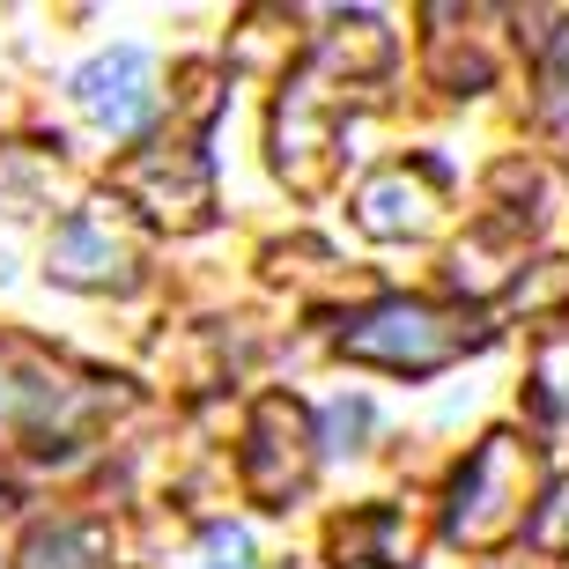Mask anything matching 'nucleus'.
Segmentation results:
<instances>
[{
	"label": "nucleus",
	"mask_w": 569,
	"mask_h": 569,
	"mask_svg": "<svg viewBox=\"0 0 569 569\" xmlns=\"http://www.w3.org/2000/svg\"><path fill=\"white\" fill-rule=\"evenodd\" d=\"M119 407H127V392L111 378H89L30 340H0V443L8 451H30V459L74 451Z\"/></svg>",
	"instance_id": "obj_1"
},
{
	"label": "nucleus",
	"mask_w": 569,
	"mask_h": 569,
	"mask_svg": "<svg viewBox=\"0 0 569 569\" xmlns=\"http://www.w3.org/2000/svg\"><path fill=\"white\" fill-rule=\"evenodd\" d=\"M74 104H82L97 127L133 133L148 111H156V97H148V52L141 44H111V52H97V60L74 74Z\"/></svg>",
	"instance_id": "obj_8"
},
{
	"label": "nucleus",
	"mask_w": 569,
	"mask_h": 569,
	"mask_svg": "<svg viewBox=\"0 0 569 569\" xmlns=\"http://www.w3.org/2000/svg\"><path fill=\"white\" fill-rule=\"evenodd\" d=\"M548 104H569V38H562V60H548Z\"/></svg>",
	"instance_id": "obj_14"
},
{
	"label": "nucleus",
	"mask_w": 569,
	"mask_h": 569,
	"mask_svg": "<svg viewBox=\"0 0 569 569\" xmlns=\"http://www.w3.org/2000/svg\"><path fill=\"white\" fill-rule=\"evenodd\" d=\"M111 186L127 192V200H141L156 222H170V230H200L214 208V186H208V156L192 141H156L141 148V156H127V163L111 170Z\"/></svg>",
	"instance_id": "obj_5"
},
{
	"label": "nucleus",
	"mask_w": 569,
	"mask_h": 569,
	"mask_svg": "<svg viewBox=\"0 0 569 569\" xmlns=\"http://www.w3.org/2000/svg\"><path fill=\"white\" fill-rule=\"evenodd\" d=\"M392 60V38H385L378 16H340V30L326 38L311 82H296L274 111V163L289 186H318L326 170V141H333V97H340V74H370V67Z\"/></svg>",
	"instance_id": "obj_2"
},
{
	"label": "nucleus",
	"mask_w": 569,
	"mask_h": 569,
	"mask_svg": "<svg viewBox=\"0 0 569 569\" xmlns=\"http://www.w3.org/2000/svg\"><path fill=\"white\" fill-rule=\"evenodd\" d=\"M44 267L60 281H74V289H133V281H141V244H133L104 208H82V214L60 222Z\"/></svg>",
	"instance_id": "obj_7"
},
{
	"label": "nucleus",
	"mask_w": 569,
	"mask_h": 569,
	"mask_svg": "<svg viewBox=\"0 0 569 569\" xmlns=\"http://www.w3.org/2000/svg\"><path fill=\"white\" fill-rule=\"evenodd\" d=\"M532 548L540 555H569V481L540 503V518H532Z\"/></svg>",
	"instance_id": "obj_11"
},
{
	"label": "nucleus",
	"mask_w": 569,
	"mask_h": 569,
	"mask_svg": "<svg viewBox=\"0 0 569 569\" xmlns=\"http://www.w3.org/2000/svg\"><path fill=\"white\" fill-rule=\"evenodd\" d=\"M481 340H488L481 318L443 311V303H429V296H385V303H370V311H356L348 326H340V356L422 378V370L459 362L466 348H481Z\"/></svg>",
	"instance_id": "obj_3"
},
{
	"label": "nucleus",
	"mask_w": 569,
	"mask_h": 569,
	"mask_svg": "<svg viewBox=\"0 0 569 569\" xmlns=\"http://www.w3.org/2000/svg\"><path fill=\"white\" fill-rule=\"evenodd\" d=\"M111 532L104 526H82V518H52L22 540L16 569H111Z\"/></svg>",
	"instance_id": "obj_10"
},
{
	"label": "nucleus",
	"mask_w": 569,
	"mask_h": 569,
	"mask_svg": "<svg viewBox=\"0 0 569 569\" xmlns=\"http://www.w3.org/2000/svg\"><path fill=\"white\" fill-rule=\"evenodd\" d=\"M208 569H252V540L244 532H208Z\"/></svg>",
	"instance_id": "obj_13"
},
{
	"label": "nucleus",
	"mask_w": 569,
	"mask_h": 569,
	"mask_svg": "<svg viewBox=\"0 0 569 569\" xmlns=\"http://www.w3.org/2000/svg\"><path fill=\"white\" fill-rule=\"evenodd\" d=\"M370 237H422L437 222V163H392L378 170L356 200Z\"/></svg>",
	"instance_id": "obj_9"
},
{
	"label": "nucleus",
	"mask_w": 569,
	"mask_h": 569,
	"mask_svg": "<svg viewBox=\"0 0 569 569\" xmlns=\"http://www.w3.org/2000/svg\"><path fill=\"white\" fill-rule=\"evenodd\" d=\"M540 488V451L526 437H488L473 459L459 466L451 481V510H443V532L459 548H496L526 526V503Z\"/></svg>",
	"instance_id": "obj_4"
},
{
	"label": "nucleus",
	"mask_w": 569,
	"mask_h": 569,
	"mask_svg": "<svg viewBox=\"0 0 569 569\" xmlns=\"http://www.w3.org/2000/svg\"><path fill=\"white\" fill-rule=\"evenodd\" d=\"M311 481V422L296 400H259L252 415V443H244V488L267 510H289V496Z\"/></svg>",
	"instance_id": "obj_6"
},
{
	"label": "nucleus",
	"mask_w": 569,
	"mask_h": 569,
	"mask_svg": "<svg viewBox=\"0 0 569 569\" xmlns=\"http://www.w3.org/2000/svg\"><path fill=\"white\" fill-rule=\"evenodd\" d=\"M362 429H370V407H362V400H340L333 415H326V437H333L326 451H348V443H356Z\"/></svg>",
	"instance_id": "obj_12"
}]
</instances>
